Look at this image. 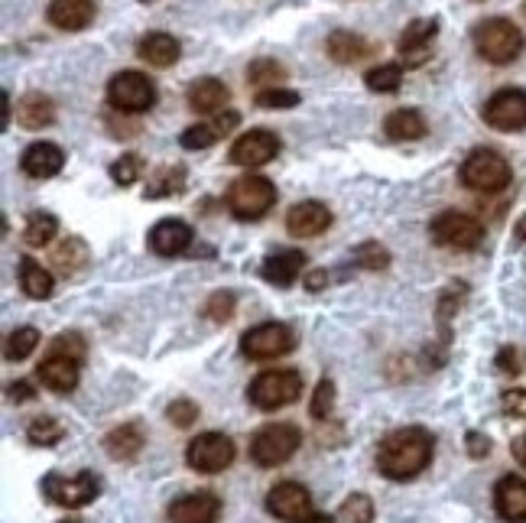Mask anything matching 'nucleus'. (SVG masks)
<instances>
[{
  "label": "nucleus",
  "instance_id": "obj_11",
  "mask_svg": "<svg viewBox=\"0 0 526 523\" xmlns=\"http://www.w3.org/2000/svg\"><path fill=\"white\" fill-rule=\"evenodd\" d=\"M186 462L202 475H218L234 462V442L225 433H202L199 439L189 442Z\"/></svg>",
  "mask_w": 526,
  "mask_h": 523
},
{
  "label": "nucleus",
  "instance_id": "obj_5",
  "mask_svg": "<svg viewBox=\"0 0 526 523\" xmlns=\"http://www.w3.org/2000/svg\"><path fill=\"white\" fill-rule=\"evenodd\" d=\"M302 446V433L293 423H270L251 439V459L260 468H276L286 465Z\"/></svg>",
  "mask_w": 526,
  "mask_h": 523
},
{
  "label": "nucleus",
  "instance_id": "obj_20",
  "mask_svg": "<svg viewBox=\"0 0 526 523\" xmlns=\"http://www.w3.org/2000/svg\"><path fill=\"white\" fill-rule=\"evenodd\" d=\"M150 251L160 257H176L182 251H189L192 244V228L179 218H163L150 228Z\"/></svg>",
  "mask_w": 526,
  "mask_h": 523
},
{
  "label": "nucleus",
  "instance_id": "obj_39",
  "mask_svg": "<svg viewBox=\"0 0 526 523\" xmlns=\"http://www.w3.org/2000/svg\"><path fill=\"white\" fill-rule=\"evenodd\" d=\"M182 186H186V173H182V166H166L156 173V179L150 182L147 189V199H163V195H173V192H182Z\"/></svg>",
  "mask_w": 526,
  "mask_h": 523
},
{
  "label": "nucleus",
  "instance_id": "obj_6",
  "mask_svg": "<svg viewBox=\"0 0 526 523\" xmlns=\"http://www.w3.org/2000/svg\"><path fill=\"white\" fill-rule=\"evenodd\" d=\"M276 202V189L270 179L263 176H241L231 182L228 189V208L234 212V218L241 221H257L273 208Z\"/></svg>",
  "mask_w": 526,
  "mask_h": 523
},
{
  "label": "nucleus",
  "instance_id": "obj_33",
  "mask_svg": "<svg viewBox=\"0 0 526 523\" xmlns=\"http://www.w3.org/2000/svg\"><path fill=\"white\" fill-rule=\"evenodd\" d=\"M247 82L263 88H283L280 82H286V65H280L276 59H257L247 65Z\"/></svg>",
  "mask_w": 526,
  "mask_h": 523
},
{
  "label": "nucleus",
  "instance_id": "obj_54",
  "mask_svg": "<svg viewBox=\"0 0 526 523\" xmlns=\"http://www.w3.org/2000/svg\"><path fill=\"white\" fill-rule=\"evenodd\" d=\"M517 238H520V241L526 244V215H523V218L517 221Z\"/></svg>",
  "mask_w": 526,
  "mask_h": 523
},
{
  "label": "nucleus",
  "instance_id": "obj_21",
  "mask_svg": "<svg viewBox=\"0 0 526 523\" xmlns=\"http://www.w3.org/2000/svg\"><path fill=\"white\" fill-rule=\"evenodd\" d=\"M36 377L43 381L46 390H52V394H69V390L78 387L82 364H78L75 358H65V355H49L36 368Z\"/></svg>",
  "mask_w": 526,
  "mask_h": 523
},
{
  "label": "nucleus",
  "instance_id": "obj_1",
  "mask_svg": "<svg viewBox=\"0 0 526 523\" xmlns=\"http://www.w3.org/2000/svg\"><path fill=\"white\" fill-rule=\"evenodd\" d=\"M436 452V439L423 426H403L393 429L390 436L380 439L377 446V468L390 481H410L419 472H426Z\"/></svg>",
  "mask_w": 526,
  "mask_h": 523
},
{
  "label": "nucleus",
  "instance_id": "obj_22",
  "mask_svg": "<svg viewBox=\"0 0 526 523\" xmlns=\"http://www.w3.org/2000/svg\"><path fill=\"white\" fill-rule=\"evenodd\" d=\"M494 507L507 523H526V478L504 475L494 488Z\"/></svg>",
  "mask_w": 526,
  "mask_h": 523
},
{
  "label": "nucleus",
  "instance_id": "obj_3",
  "mask_svg": "<svg viewBox=\"0 0 526 523\" xmlns=\"http://www.w3.org/2000/svg\"><path fill=\"white\" fill-rule=\"evenodd\" d=\"M299 394H302L299 371H263L254 377V384L247 387V397H251V403L263 413L289 407V403L299 400Z\"/></svg>",
  "mask_w": 526,
  "mask_h": 523
},
{
  "label": "nucleus",
  "instance_id": "obj_55",
  "mask_svg": "<svg viewBox=\"0 0 526 523\" xmlns=\"http://www.w3.org/2000/svg\"><path fill=\"white\" fill-rule=\"evenodd\" d=\"M62 523H82V520H62Z\"/></svg>",
  "mask_w": 526,
  "mask_h": 523
},
{
  "label": "nucleus",
  "instance_id": "obj_18",
  "mask_svg": "<svg viewBox=\"0 0 526 523\" xmlns=\"http://www.w3.org/2000/svg\"><path fill=\"white\" fill-rule=\"evenodd\" d=\"M62 166H65V153L49 140L30 143L20 156V169L30 179H52L56 173H62Z\"/></svg>",
  "mask_w": 526,
  "mask_h": 523
},
{
  "label": "nucleus",
  "instance_id": "obj_37",
  "mask_svg": "<svg viewBox=\"0 0 526 523\" xmlns=\"http://www.w3.org/2000/svg\"><path fill=\"white\" fill-rule=\"evenodd\" d=\"M88 260V247L78 241V238H69V241H62L56 247V254H52V264H59L62 273H75L78 267H82Z\"/></svg>",
  "mask_w": 526,
  "mask_h": 523
},
{
  "label": "nucleus",
  "instance_id": "obj_16",
  "mask_svg": "<svg viewBox=\"0 0 526 523\" xmlns=\"http://www.w3.org/2000/svg\"><path fill=\"white\" fill-rule=\"evenodd\" d=\"M439 36V20H413L400 36V56L406 69H416L429 59V46L436 43Z\"/></svg>",
  "mask_w": 526,
  "mask_h": 523
},
{
  "label": "nucleus",
  "instance_id": "obj_49",
  "mask_svg": "<svg viewBox=\"0 0 526 523\" xmlns=\"http://www.w3.org/2000/svg\"><path fill=\"white\" fill-rule=\"evenodd\" d=\"M468 455L471 459H484V455H491V439L481 436V433H468Z\"/></svg>",
  "mask_w": 526,
  "mask_h": 523
},
{
  "label": "nucleus",
  "instance_id": "obj_32",
  "mask_svg": "<svg viewBox=\"0 0 526 523\" xmlns=\"http://www.w3.org/2000/svg\"><path fill=\"white\" fill-rule=\"evenodd\" d=\"M59 231V221L56 215L49 212H30L26 215V228H23V241L30 247H46Z\"/></svg>",
  "mask_w": 526,
  "mask_h": 523
},
{
  "label": "nucleus",
  "instance_id": "obj_41",
  "mask_svg": "<svg viewBox=\"0 0 526 523\" xmlns=\"http://www.w3.org/2000/svg\"><path fill=\"white\" fill-rule=\"evenodd\" d=\"M108 173H111V179L117 182V186H134V182L140 179V173H143V163H140V156L127 153V156H121V160L111 163Z\"/></svg>",
  "mask_w": 526,
  "mask_h": 523
},
{
  "label": "nucleus",
  "instance_id": "obj_28",
  "mask_svg": "<svg viewBox=\"0 0 526 523\" xmlns=\"http://www.w3.org/2000/svg\"><path fill=\"white\" fill-rule=\"evenodd\" d=\"M325 52L328 59L338 62V65H351L364 56H371V43H367L364 36L351 33V30H335L332 36L325 39Z\"/></svg>",
  "mask_w": 526,
  "mask_h": 523
},
{
  "label": "nucleus",
  "instance_id": "obj_24",
  "mask_svg": "<svg viewBox=\"0 0 526 523\" xmlns=\"http://www.w3.org/2000/svg\"><path fill=\"white\" fill-rule=\"evenodd\" d=\"M143 446H147V436H143L140 423H124V426H117V429H111L108 436H104V452H108L114 462L137 459Z\"/></svg>",
  "mask_w": 526,
  "mask_h": 523
},
{
  "label": "nucleus",
  "instance_id": "obj_17",
  "mask_svg": "<svg viewBox=\"0 0 526 523\" xmlns=\"http://www.w3.org/2000/svg\"><path fill=\"white\" fill-rule=\"evenodd\" d=\"M238 121H241V114L225 108L221 114H215L212 121H205V124H192V127L182 130L179 143H182V147H186V150H208V147H212V143H218L221 137H225L228 130L238 127Z\"/></svg>",
  "mask_w": 526,
  "mask_h": 523
},
{
  "label": "nucleus",
  "instance_id": "obj_38",
  "mask_svg": "<svg viewBox=\"0 0 526 523\" xmlns=\"http://www.w3.org/2000/svg\"><path fill=\"white\" fill-rule=\"evenodd\" d=\"M254 104L263 111H289L299 104V91L293 88H263L254 95Z\"/></svg>",
  "mask_w": 526,
  "mask_h": 523
},
{
  "label": "nucleus",
  "instance_id": "obj_4",
  "mask_svg": "<svg viewBox=\"0 0 526 523\" xmlns=\"http://www.w3.org/2000/svg\"><path fill=\"white\" fill-rule=\"evenodd\" d=\"M510 179H514L510 163L497 150L478 147L471 150L468 160L462 163V182L475 192H501L510 186Z\"/></svg>",
  "mask_w": 526,
  "mask_h": 523
},
{
  "label": "nucleus",
  "instance_id": "obj_48",
  "mask_svg": "<svg viewBox=\"0 0 526 523\" xmlns=\"http://www.w3.org/2000/svg\"><path fill=\"white\" fill-rule=\"evenodd\" d=\"M497 368H501V374H520L526 368V355L520 348H501V355H497Z\"/></svg>",
  "mask_w": 526,
  "mask_h": 523
},
{
  "label": "nucleus",
  "instance_id": "obj_14",
  "mask_svg": "<svg viewBox=\"0 0 526 523\" xmlns=\"http://www.w3.org/2000/svg\"><path fill=\"white\" fill-rule=\"evenodd\" d=\"M267 511L280 520H302L312 511V498L299 481H280L267 494Z\"/></svg>",
  "mask_w": 526,
  "mask_h": 523
},
{
  "label": "nucleus",
  "instance_id": "obj_7",
  "mask_svg": "<svg viewBox=\"0 0 526 523\" xmlns=\"http://www.w3.org/2000/svg\"><path fill=\"white\" fill-rule=\"evenodd\" d=\"M432 241L449 251H475L484 241V225L465 212H439L429 225Z\"/></svg>",
  "mask_w": 526,
  "mask_h": 523
},
{
  "label": "nucleus",
  "instance_id": "obj_2",
  "mask_svg": "<svg viewBox=\"0 0 526 523\" xmlns=\"http://www.w3.org/2000/svg\"><path fill=\"white\" fill-rule=\"evenodd\" d=\"M471 39H475L478 56L484 62H491V65H510L526 46L523 30L514 20H507V17L481 20L475 26V33H471Z\"/></svg>",
  "mask_w": 526,
  "mask_h": 523
},
{
  "label": "nucleus",
  "instance_id": "obj_8",
  "mask_svg": "<svg viewBox=\"0 0 526 523\" xmlns=\"http://www.w3.org/2000/svg\"><path fill=\"white\" fill-rule=\"evenodd\" d=\"M156 101V88L143 72H117L108 82V104L121 114H143Z\"/></svg>",
  "mask_w": 526,
  "mask_h": 523
},
{
  "label": "nucleus",
  "instance_id": "obj_35",
  "mask_svg": "<svg viewBox=\"0 0 526 523\" xmlns=\"http://www.w3.org/2000/svg\"><path fill=\"white\" fill-rule=\"evenodd\" d=\"M62 436H65V429L56 416H36V420L26 426V439H30L33 446H43V449H52Z\"/></svg>",
  "mask_w": 526,
  "mask_h": 523
},
{
  "label": "nucleus",
  "instance_id": "obj_46",
  "mask_svg": "<svg viewBox=\"0 0 526 523\" xmlns=\"http://www.w3.org/2000/svg\"><path fill=\"white\" fill-rule=\"evenodd\" d=\"M205 316L212 322H228L234 316V296L231 293H212L205 303Z\"/></svg>",
  "mask_w": 526,
  "mask_h": 523
},
{
  "label": "nucleus",
  "instance_id": "obj_23",
  "mask_svg": "<svg viewBox=\"0 0 526 523\" xmlns=\"http://www.w3.org/2000/svg\"><path fill=\"white\" fill-rule=\"evenodd\" d=\"M95 20V4L91 0H52L49 4V23L65 33H78Z\"/></svg>",
  "mask_w": 526,
  "mask_h": 523
},
{
  "label": "nucleus",
  "instance_id": "obj_36",
  "mask_svg": "<svg viewBox=\"0 0 526 523\" xmlns=\"http://www.w3.org/2000/svg\"><path fill=\"white\" fill-rule=\"evenodd\" d=\"M36 348H39V332L26 325V329L10 332L7 345H4V355H7V361H26Z\"/></svg>",
  "mask_w": 526,
  "mask_h": 523
},
{
  "label": "nucleus",
  "instance_id": "obj_31",
  "mask_svg": "<svg viewBox=\"0 0 526 523\" xmlns=\"http://www.w3.org/2000/svg\"><path fill=\"white\" fill-rule=\"evenodd\" d=\"M20 286L30 299H49L52 296V273L43 264H36L33 257H23L20 260Z\"/></svg>",
  "mask_w": 526,
  "mask_h": 523
},
{
  "label": "nucleus",
  "instance_id": "obj_34",
  "mask_svg": "<svg viewBox=\"0 0 526 523\" xmlns=\"http://www.w3.org/2000/svg\"><path fill=\"white\" fill-rule=\"evenodd\" d=\"M403 82V65L397 62H384V65H374L371 72H364V85L371 91H380V95H390L397 91Z\"/></svg>",
  "mask_w": 526,
  "mask_h": 523
},
{
  "label": "nucleus",
  "instance_id": "obj_50",
  "mask_svg": "<svg viewBox=\"0 0 526 523\" xmlns=\"http://www.w3.org/2000/svg\"><path fill=\"white\" fill-rule=\"evenodd\" d=\"M7 390H10V400H17V403H26V400H33V397H36V394H33V387L26 384V381L10 384Z\"/></svg>",
  "mask_w": 526,
  "mask_h": 523
},
{
  "label": "nucleus",
  "instance_id": "obj_40",
  "mask_svg": "<svg viewBox=\"0 0 526 523\" xmlns=\"http://www.w3.org/2000/svg\"><path fill=\"white\" fill-rule=\"evenodd\" d=\"M338 517L345 523H374V501L367 494H351V498L338 507Z\"/></svg>",
  "mask_w": 526,
  "mask_h": 523
},
{
  "label": "nucleus",
  "instance_id": "obj_10",
  "mask_svg": "<svg viewBox=\"0 0 526 523\" xmlns=\"http://www.w3.org/2000/svg\"><path fill=\"white\" fill-rule=\"evenodd\" d=\"M296 348V338L289 332V325L283 322H263L254 325L251 332H244L241 338V351L251 361H273V358H283L289 351Z\"/></svg>",
  "mask_w": 526,
  "mask_h": 523
},
{
  "label": "nucleus",
  "instance_id": "obj_26",
  "mask_svg": "<svg viewBox=\"0 0 526 523\" xmlns=\"http://www.w3.org/2000/svg\"><path fill=\"white\" fill-rule=\"evenodd\" d=\"M302 267H306V254L302 251H276L263 260V280L273 283V286H293L299 280Z\"/></svg>",
  "mask_w": 526,
  "mask_h": 523
},
{
  "label": "nucleus",
  "instance_id": "obj_25",
  "mask_svg": "<svg viewBox=\"0 0 526 523\" xmlns=\"http://www.w3.org/2000/svg\"><path fill=\"white\" fill-rule=\"evenodd\" d=\"M186 98L195 114H221L228 108L231 91L225 88V82H218V78H199V82L189 88Z\"/></svg>",
  "mask_w": 526,
  "mask_h": 523
},
{
  "label": "nucleus",
  "instance_id": "obj_27",
  "mask_svg": "<svg viewBox=\"0 0 526 523\" xmlns=\"http://www.w3.org/2000/svg\"><path fill=\"white\" fill-rule=\"evenodd\" d=\"M179 52H182L179 39L169 33H147L137 43V56L147 65H153V69H169V65H176Z\"/></svg>",
  "mask_w": 526,
  "mask_h": 523
},
{
  "label": "nucleus",
  "instance_id": "obj_30",
  "mask_svg": "<svg viewBox=\"0 0 526 523\" xmlns=\"http://www.w3.org/2000/svg\"><path fill=\"white\" fill-rule=\"evenodd\" d=\"M384 134L390 140H419V137H426V121H423V114L413 108L390 111L384 121Z\"/></svg>",
  "mask_w": 526,
  "mask_h": 523
},
{
  "label": "nucleus",
  "instance_id": "obj_52",
  "mask_svg": "<svg viewBox=\"0 0 526 523\" xmlns=\"http://www.w3.org/2000/svg\"><path fill=\"white\" fill-rule=\"evenodd\" d=\"M328 280V273H309V290H322V283Z\"/></svg>",
  "mask_w": 526,
  "mask_h": 523
},
{
  "label": "nucleus",
  "instance_id": "obj_13",
  "mask_svg": "<svg viewBox=\"0 0 526 523\" xmlns=\"http://www.w3.org/2000/svg\"><path fill=\"white\" fill-rule=\"evenodd\" d=\"M276 153H280V137H276L273 130L254 127L231 143L228 156L234 166H263V163L276 160Z\"/></svg>",
  "mask_w": 526,
  "mask_h": 523
},
{
  "label": "nucleus",
  "instance_id": "obj_29",
  "mask_svg": "<svg viewBox=\"0 0 526 523\" xmlns=\"http://www.w3.org/2000/svg\"><path fill=\"white\" fill-rule=\"evenodd\" d=\"M17 121L30 130H43L56 121V104H52V98L43 95V91H30V95H23L17 101Z\"/></svg>",
  "mask_w": 526,
  "mask_h": 523
},
{
  "label": "nucleus",
  "instance_id": "obj_42",
  "mask_svg": "<svg viewBox=\"0 0 526 523\" xmlns=\"http://www.w3.org/2000/svg\"><path fill=\"white\" fill-rule=\"evenodd\" d=\"M354 264H361L364 270H384L390 264V251L380 247L377 241H367L354 251Z\"/></svg>",
  "mask_w": 526,
  "mask_h": 523
},
{
  "label": "nucleus",
  "instance_id": "obj_47",
  "mask_svg": "<svg viewBox=\"0 0 526 523\" xmlns=\"http://www.w3.org/2000/svg\"><path fill=\"white\" fill-rule=\"evenodd\" d=\"M501 407H504L507 416H514V420H526V387L504 390Z\"/></svg>",
  "mask_w": 526,
  "mask_h": 523
},
{
  "label": "nucleus",
  "instance_id": "obj_19",
  "mask_svg": "<svg viewBox=\"0 0 526 523\" xmlns=\"http://www.w3.org/2000/svg\"><path fill=\"white\" fill-rule=\"evenodd\" d=\"M328 225H332V212L322 202H299L286 212V231L293 238H315L328 231Z\"/></svg>",
  "mask_w": 526,
  "mask_h": 523
},
{
  "label": "nucleus",
  "instance_id": "obj_56",
  "mask_svg": "<svg viewBox=\"0 0 526 523\" xmlns=\"http://www.w3.org/2000/svg\"><path fill=\"white\" fill-rule=\"evenodd\" d=\"M143 4H150V0H143Z\"/></svg>",
  "mask_w": 526,
  "mask_h": 523
},
{
  "label": "nucleus",
  "instance_id": "obj_12",
  "mask_svg": "<svg viewBox=\"0 0 526 523\" xmlns=\"http://www.w3.org/2000/svg\"><path fill=\"white\" fill-rule=\"evenodd\" d=\"M484 121L494 130H523L526 127V91L501 88L484 104Z\"/></svg>",
  "mask_w": 526,
  "mask_h": 523
},
{
  "label": "nucleus",
  "instance_id": "obj_51",
  "mask_svg": "<svg viewBox=\"0 0 526 523\" xmlns=\"http://www.w3.org/2000/svg\"><path fill=\"white\" fill-rule=\"evenodd\" d=\"M510 452H514L517 465H523V468H526V433L514 439V446H510Z\"/></svg>",
  "mask_w": 526,
  "mask_h": 523
},
{
  "label": "nucleus",
  "instance_id": "obj_44",
  "mask_svg": "<svg viewBox=\"0 0 526 523\" xmlns=\"http://www.w3.org/2000/svg\"><path fill=\"white\" fill-rule=\"evenodd\" d=\"M332 407H335V384L325 377V381H319V387H315V394H312V407H309L312 420H328Z\"/></svg>",
  "mask_w": 526,
  "mask_h": 523
},
{
  "label": "nucleus",
  "instance_id": "obj_53",
  "mask_svg": "<svg viewBox=\"0 0 526 523\" xmlns=\"http://www.w3.org/2000/svg\"><path fill=\"white\" fill-rule=\"evenodd\" d=\"M293 523H335V520H332V517H325V514H309V517L293 520Z\"/></svg>",
  "mask_w": 526,
  "mask_h": 523
},
{
  "label": "nucleus",
  "instance_id": "obj_45",
  "mask_svg": "<svg viewBox=\"0 0 526 523\" xmlns=\"http://www.w3.org/2000/svg\"><path fill=\"white\" fill-rule=\"evenodd\" d=\"M49 355H65V358H75L78 364H82V361H85V342H82V335H75V332L59 335L56 342H52Z\"/></svg>",
  "mask_w": 526,
  "mask_h": 523
},
{
  "label": "nucleus",
  "instance_id": "obj_43",
  "mask_svg": "<svg viewBox=\"0 0 526 523\" xmlns=\"http://www.w3.org/2000/svg\"><path fill=\"white\" fill-rule=\"evenodd\" d=\"M166 416H169V423H173V426H179V429H189L195 420H199V403L189 400V397H179V400L169 403Z\"/></svg>",
  "mask_w": 526,
  "mask_h": 523
},
{
  "label": "nucleus",
  "instance_id": "obj_15",
  "mask_svg": "<svg viewBox=\"0 0 526 523\" xmlns=\"http://www.w3.org/2000/svg\"><path fill=\"white\" fill-rule=\"evenodd\" d=\"M221 514V501L212 491H195V494H182L173 504H169V523H215Z\"/></svg>",
  "mask_w": 526,
  "mask_h": 523
},
{
  "label": "nucleus",
  "instance_id": "obj_9",
  "mask_svg": "<svg viewBox=\"0 0 526 523\" xmlns=\"http://www.w3.org/2000/svg\"><path fill=\"white\" fill-rule=\"evenodd\" d=\"M43 491L52 504L59 507H69V511H78V507H88L91 501L101 494V481L91 475V472H78V475H59V472H49L43 478Z\"/></svg>",
  "mask_w": 526,
  "mask_h": 523
}]
</instances>
